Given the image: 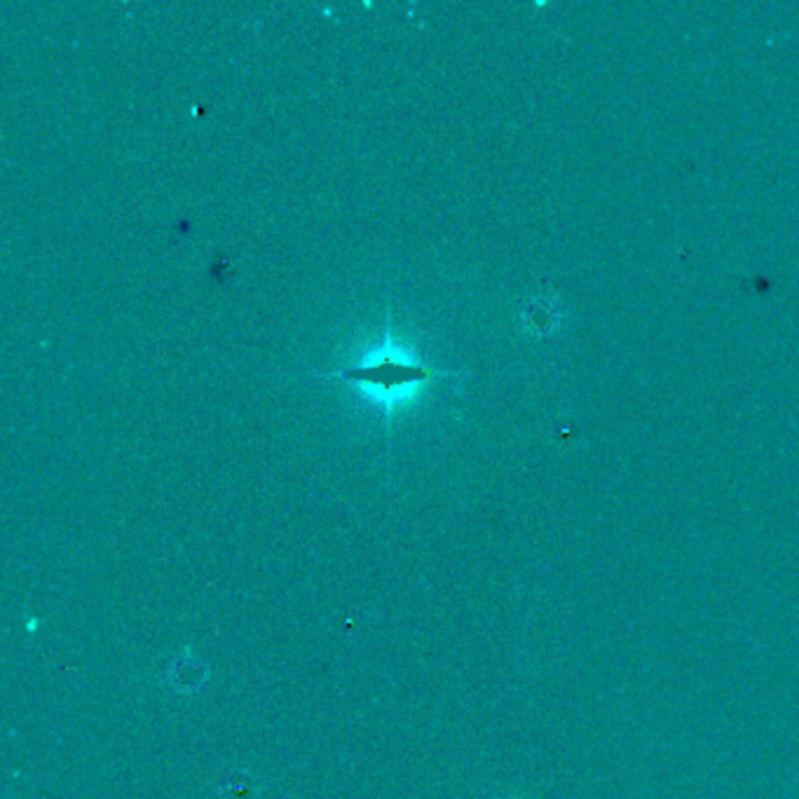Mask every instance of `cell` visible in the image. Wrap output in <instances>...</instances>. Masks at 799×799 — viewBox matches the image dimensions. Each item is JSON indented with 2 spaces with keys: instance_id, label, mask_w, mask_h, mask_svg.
<instances>
[{
  "instance_id": "1",
  "label": "cell",
  "mask_w": 799,
  "mask_h": 799,
  "mask_svg": "<svg viewBox=\"0 0 799 799\" xmlns=\"http://www.w3.org/2000/svg\"><path fill=\"white\" fill-rule=\"evenodd\" d=\"M443 375H450L446 370H436L427 363L418 361H401L396 359V354L387 352L382 354L378 361L373 363H354V366H347L338 370V373L330 375H319L324 380H342V382H352V385H363L370 387V390H378L380 396L392 398L396 392H403L408 387H418L422 382L434 380V378H443Z\"/></svg>"
}]
</instances>
